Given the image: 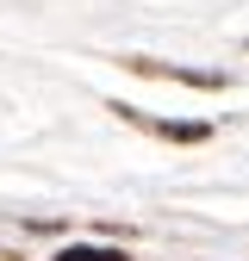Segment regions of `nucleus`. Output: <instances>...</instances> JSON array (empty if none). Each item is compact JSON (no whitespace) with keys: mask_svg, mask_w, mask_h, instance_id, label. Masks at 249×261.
<instances>
[{"mask_svg":"<svg viewBox=\"0 0 249 261\" xmlns=\"http://www.w3.org/2000/svg\"><path fill=\"white\" fill-rule=\"evenodd\" d=\"M56 261H131V255H112V249H69V255H56Z\"/></svg>","mask_w":249,"mask_h":261,"instance_id":"f257e3e1","label":"nucleus"}]
</instances>
